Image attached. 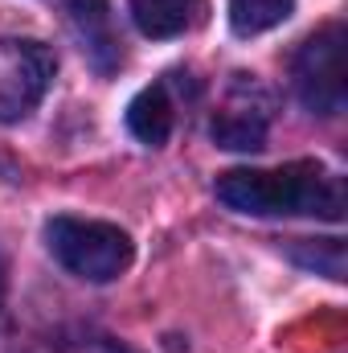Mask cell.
I'll return each mask as SVG.
<instances>
[{
    "label": "cell",
    "instance_id": "5",
    "mask_svg": "<svg viewBox=\"0 0 348 353\" xmlns=\"http://www.w3.org/2000/svg\"><path fill=\"white\" fill-rule=\"evenodd\" d=\"M266 128H270V94L254 83V74H238L221 111L209 123V136L230 152H254L266 144Z\"/></svg>",
    "mask_w": 348,
    "mask_h": 353
},
{
    "label": "cell",
    "instance_id": "1",
    "mask_svg": "<svg viewBox=\"0 0 348 353\" xmlns=\"http://www.w3.org/2000/svg\"><path fill=\"white\" fill-rule=\"evenodd\" d=\"M217 197L238 214H316L345 218V185L324 165L295 161L283 169H230L217 176Z\"/></svg>",
    "mask_w": 348,
    "mask_h": 353
},
{
    "label": "cell",
    "instance_id": "6",
    "mask_svg": "<svg viewBox=\"0 0 348 353\" xmlns=\"http://www.w3.org/2000/svg\"><path fill=\"white\" fill-rule=\"evenodd\" d=\"M144 37H180L205 17V0H127Z\"/></svg>",
    "mask_w": 348,
    "mask_h": 353
},
{
    "label": "cell",
    "instance_id": "10",
    "mask_svg": "<svg viewBox=\"0 0 348 353\" xmlns=\"http://www.w3.org/2000/svg\"><path fill=\"white\" fill-rule=\"evenodd\" d=\"M102 353H135V350H127V345H107Z\"/></svg>",
    "mask_w": 348,
    "mask_h": 353
},
{
    "label": "cell",
    "instance_id": "2",
    "mask_svg": "<svg viewBox=\"0 0 348 353\" xmlns=\"http://www.w3.org/2000/svg\"><path fill=\"white\" fill-rule=\"evenodd\" d=\"M45 243L70 275L90 283H107L131 263V239L119 226L94 218H54L45 226Z\"/></svg>",
    "mask_w": 348,
    "mask_h": 353
},
{
    "label": "cell",
    "instance_id": "11",
    "mask_svg": "<svg viewBox=\"0 0 348 353\" xmlns=\"http://www.w3.org/2000/svg\"><path fill=\"white\" fill-rule=\"evenodd\" d=\"M0 304H4V263H0Z\"/></svg>",
    "mask_w": 348,
    "mask_h": 353
},
{
    "label": "cell",
    "instance_id": "7",
    "mask_svg": "<svg viewBox=\"0 0 348 353\" xmlns=\"http://www.w3.org/2000/svg\"><path fill=\"white\" fill-rule=\"evenodd\" d=\"M70 21L78 29V41L90 54V62L98 70H111L119 62V41L111 33V12H107V0H74L70 4Z\"/></svg>",
    "mask_w": 348,
    "mask_h": 353
},
{
    "label": "cell",
    "instance_id": "9",
    "mask_svg": "<svg viewBox=\"0 0 348 353\" xmlns=\"http://www.w3.org/2000/svg\"><path fill=\"white\" fill-rule=\"evenodd\" d=\"M291 8H295V0H230V25H234V33L254 37V33L283 25L291 17Z\"/></svg>",
    "mask_w": 348,
    "mask_h": 353
},
{
    "label": "cell",
    "instance_id": "4",
    "mask_svg": "<svg viewBox=\"0 0 348 353\" xmlns=\"http://www.w3.org/2000/svg\"><path fill=\"white\" fill-rule=\"evenodd\" d=\"M54 79V54L41 41H0V123L25 119Z\"/></svg>",
    "mask_w": 348,
    "mask_h": 353
},
{
    "label": "cell",
    "instance_id": "8",
    "mask_svg": "<svg viewBox=\"0 0 348 353\" xmlns=\"http://www.w3.org/2000/svg\"><path fill=\"white\" fill-rule=\"evenodd\" d=\"M127 128H131V136L140 140V144H152V148H160L168 136H173V99H168V90L160 87H148L140 90L135 99H131V107H127Z\"/></svg>",
    "mask_w": 348,
    "mask_h": 353
},
{
    "label": "cell",
    "instance_id": "3",
    "mask_svg": "<svg viewBox=\"0 0 348 353\" xmlns=\"http://www.w3.org/2000/svg\"><path fill=\"white\" fill-rule=\"evenodd\" d=\"M291 83L295 94L303 99L307 111L316 115H340L348 103V66H345V25L332 21L316 29L295 62H291Z\"/></svg>",
    "mask_w": 348,
    "mask_h": 353
}]
</instances>
